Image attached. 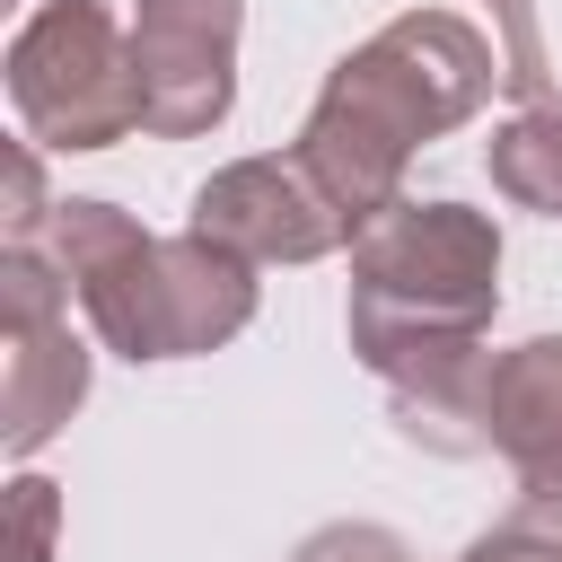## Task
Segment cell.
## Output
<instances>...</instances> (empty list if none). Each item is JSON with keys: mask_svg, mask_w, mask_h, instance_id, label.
Wrapping results in <instances>:
<instances>
[{"mask_svg": "<svg viewBox=\"0 0 562 562\" xmlns=\"http://www.w3.org/2000/svg\"><path fill=\"white\" fill-rule=\"evenodd\" d=\"M501 307V228L474 202H413L395 193L378 220L351 228V360L395 395V422L448 457L483 448V334Z\"/></svg>", "mask_w": 562, "mask_h": 562, "instance_id": "obj_1", "label": "cell"}, {"mask_svg": "<svg viewBox=\"0 0 562 562\" xmlns=\"http://www.w3.org/2000/svg\"><path fill=\"white\" fill-rule=\"evenodd\" d=\"M492 88H501V44L474 18L404 9L325 70V88H316V105L299 123V158L342 202V220L360 228L404 193L413 149L474 123L492 105Z\"/></svg>", "mask_w": 562, "mask_h": 562, "instance_id": "obj_2", "label": "cell"}, {"mask_svg": "<svg viewBox=\"0 0 562 562\" xmlns=\"http://www.w3.org/2000/svg\"><path fill=\"white\" fill-rule=\"evenodd\" d=\"M9 105H18L26 140L61 149V158L149 132L132 26H114L105 0H44L9 35Z\"/></svg>", "mask_w": 562, "mask_h": 562, "instance_id": "obj_3", "label": "cell"}, {"mask_svg": "<svg viewBox=\"0 0 562 562\" xmlns=\"http://www.w3.org/2000/svg\"><path fill=\"white\" fill-rule=\"evenodd\" d=\"M0 325H9L0 448L26 465L88 404V342L70 334V272L44 246H0Z\"/></svg>", "mask_w": 562, "mask_h": 562, "instance_id": "obj_4", "label": "cell"}, {"mask_svg": "<svg viewBox=\"0 0 562 562\" xmlns=\"http://www.w3.org/2000/svg\"><path fill=\"white\" fill-rule=\"evenodd\" d=\"M53 263L70 272V299L88 307L97 342L123 360H176V307H167V237H149L114 202H61L53 211Z\"/></svg>", "mask_w": 562, "mask_h": 562, "instance_id": "obj_5", "label": "cell"}, {"mask_svg": "<svg viewBox=\"0 0 562 562\" xmlns=\"http://www.w3.org/2000/svg\"><path fill=\"white\" fill-rule=\"evenodd\" d=\"M237 35H246V0H140L132 9V61H140V105L158 140H202L228 123Z\"/></svg>", "mask_w": 562, "mask_h": 562, "instance_id": "obj_6", "label": "cell"}, {"mask_svg": "<svg viewBox=\"0 0 562 562\" xmlns=\"http://www.w3.org/2000/svg\"><path fill=\"white\" fill-rule=\"evenodd\" d=\"M193 228L237 246L246 263H316L334 246H351V220L342 202L307 176V158H228L202 176L193 193Z\"/></svg>", "mask_w": 562, "mask_h": 562, "instance_id": "obj_7", "label": "cell"}, {"mask_svg": "<svg viewBox=\"0 0 562 562\" xmlns=\"http://www.w3.org/2000/svg\"><path fill=\"white\" fill-rule=\"evenodd\" d=\"M474 430L527 492H562V334H527L483 360Z\"/></svg>", "mask_w": 562, "mask_h": 562, "instance_id": "obj_8", "label": "cell"}, {"mask_svg": "<svg viewBox=\"0 0 562 562\" xmlns=\"http://www.w3.org/2000/svg\"><path fill=\"white\" fill-rule=\"evenodd\" d=\"M483 167H492V193H509L536 220H562V97L553 105H518L509 123H492Z\"/></svg>", "mask_w": 562, "mask_h": 562, "instance_id": "obj_9", "label": "cell"}, {"mask_svg": "<svg viewBox=\"0 0 562 562\" xmlns=\"http://www.w3.org/2000/svg\"><path fill=\"white\" fill-rule=\"evenodd\" d=\"M457 562H562V492H518V509L492 518Z\"/></svg>", "mask_w": 562, "mask_h": 562, "instance_id": "obj_10", "label": "cell"}, {"mask_svg": "<svg viewBox=\"0 0 562 562\" xmlns=\"http://www.w3.org/2000/svg\"><path fill=\"white\" fill-rule=\"evenodd\" d=\"M492 44H501V88H509L518 105H553V70H544L536 0H492Z\"/></svg>", "mask_w": 562, "mask_h": 562, "instance_id": "obj_11", "label": "cell"}, {"mask_svg": "<svg viewBox=\"0 0 562 562\" xmlns=\"http://www.w3.org/2000/svg\"><path fill=\"white\" fill-rule=\"evenodd\" d=\"M290 562H422L395 527H378V518H334V527H316Z\"/></svg>", "mask_w": 562, "mask_h": 562, "instance_id": "obj_12", "label": "cell"}, {"mask_svg": "<svg viewBox=\"0 0 562 562\" xmlns=\"http://www.w3.org/2000/svg\"><path fill=\"white\" fill-rule=\"evenodd\" d=\"M53 211H61V202H44V167H35V140H9V211H0L9 246H35V228H53Z\"/></svg>", "mask_w": 562, "mask_h": 562, "instance_id": "obj_13", "label": "cell"}, {"mask_svg": "<svg viewBox=\"0 0 562 562\" xmlns=\"http://www.w3.org/2000/svg\"><path fill=\"white\" fill-rule=\"evenodd\" d=\"M9 518H18V562H53V536H61V492L44 474H18L9 483Z\"/></svg>", "mask_w": 562, "mask_h": 562, "instance_id": "obj_14", "label": "cell"}]
</instances>
